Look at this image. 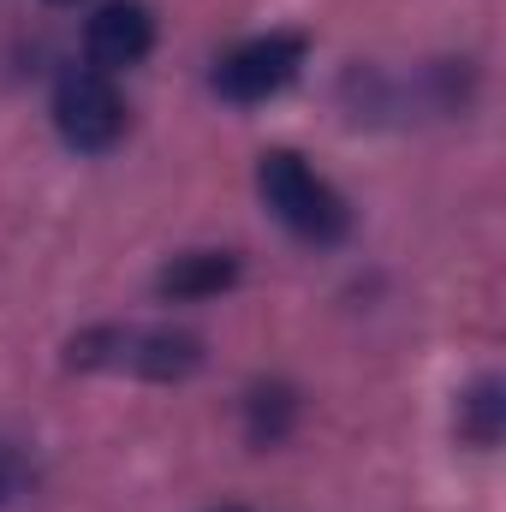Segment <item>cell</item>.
<instances>
[{
  "label": "cell",
  "mask_w": 506,
  "mask_h": 512,
  "mask_svg": "<svg viewBox=\"0 0 506 512\" xmlns=\"http://www.w3.org/2000/svg\"><path fill=\"white\" fill-rule=\"evenodd\" d=\"M501 417H506V399H501V382L495 376H483V382L459 399V435L471 447H495L501 441Z\"/></svg>",
  "instance_id": "ba28073f"
},
{
  "label": "cell",
  "mask_w": 506,
  "mask_h": 512,
  "mask_svg": "<svg viewBox=\"0 0 506 512\" xmlns=\"http://www.w3.org/2000/svg\"><path fill=\"white\" fill-rule=\"evenodd\" d=\"M304 54H310V42H304L298 30L251 36V42H239L233 54H221V66H215V90H221L227 102H239V108H256V102L280 96V90L304 72Z\"/></svg>",
  "instance_id": "277c9868"
},
{
  "label": "cell",
  "mask_w": 506,
  "mask_h": 512,
  "mask_svg": "<svg viewBox=\"0 0 506 512\" xmlns=\"http://www.w3.org/2000/svg\"><path fill=\"white\" fill-rule=\"evenodd\" d=\"M18 483H24V471H18V459L12 453H0V507L18 495Z\"/></svg>",
  "instance_id": "9c48e42d"
},
{
  "label": "cell",
  "mask_w": 506,
  "mask_h": 512,
  "mask_svg": "<svg viewBox=\"0 0 506 512\" xmlns=\"http://www.w3.org/2000/svg\"><path fill=\"white\" fill-rule=\"evenodd\" d=\"M149 48H155V18H149L143 0H108V6L90 18V30H84V54H90V66L108 72V78L126 72V66H137Z\"/></svg>",
  "instance_id": "5b68a950"
},
{
  "label": "cell",
  "mask_w": 506,
  "mask_h": 512,
  "mask_svg": "<svg viewBox=\"0 0 506 512\" xmlns=\"http://www.w3.org/2000/svg\"><path fill=\"white\" fill-rule=\"evenodd\" d=\"M221 512H245V507H221Z\"/></svg>",
  "instance_id": "8fae6325"
},
{
  "label": "cell",
  "mask_w": 506,
  "mask_h": 512,
  "mask_svg": "<svg viewBox=\"0 0 506 512\" xmlns=\"http://www.w3.org/2000/svg\"><path fill=\"white\" fill-rule=\"evenodd\" d=\"M48 6H78V0H48Z\"/></svg>",
  "instance_id": "30bf717a"
},
{
  "label": "cell",
  "mask_w": 506,
  "mask_h": 512,
  "mask_svg": "<svg viewBox=\"0 0 506 512\" xmlns=\"http://www.w3.org/2000/svg\"><path fill=\"white\" fill-rule=\"evenodd\" d=\"M233 280H239V256L233 251H185L161 268L155 292L173 298V304H203V298H221Z\"/></svg>",
  "instance_id": "8992f818"
},
{
  "label": "cell",
  "mask_w": 506,
  "mask_h": 512,
  "mask_svg": "<svg viewBox=\"0 0 506 512\" xmlns=\"http://www.w3.org/2000/svg\"><path fill=\"white\" fill-rule=\"evenodd\" d=\"M298 423V393L280 382L256 387L251 399H245V429H251L256 447H274V441H286V429Z\"/></svg>",
  "instance_id": "52a82bcc"
},
{
  "label": "cell",
  "mask_w": 506,
  "mask_h": 512,
  "mask_svg": "<svg viewBox=\"0 0 506 512\" xmlns=\"http://www.w3.org/2000/svg\"><path fill=\"white\" fill-rule=\"evenodd\" d=\"M54 126L78 155H102L126 137V96L96 66H66L54 84Z\"/></svg>",
  "instance_id": "3957f363"
},
{
  "label": "cell",
  "mask_w": 506,
  "mask_h": 512,
  "mask_svg": "<svg viewBox=\"0 0 506 512\" xmlns=\"http://www.w3.org/2000/svg\"><path fill=\"white\" fill-rule=\"evenodd\" d=\"M66 364L90 376H131V382H185L203 370V340L185 328H143V322H102L66 340Z\"/></svg>",
  "instance_id": "6da1fadb"
},
{
  "label": "cell",
  "mask_w": 506,
  "mask_h": 512,
  "mask_svg": "<svg viewBox=\"0 0 506 512\" xmlns=\"http://www.w3.org/2000/svg\"><path fill=\"white\" fill-rule=\"evenodd\" d=\"M256 191H262L268 215H274L286 233H298L304 245H340V239L352 233L346 197H340L298 149H268V155L256 161Z\"/></svg>",
  "instance_id": "7a4b0ae2"
}]
</instances>
